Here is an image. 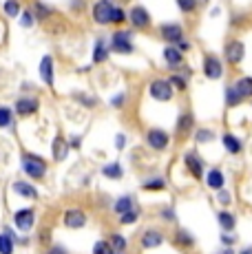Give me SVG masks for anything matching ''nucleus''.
Here are the masks:
<instances>
[{
	"label": "nucleus",
	"mask_w": 252,
	"mask_h": 254,
	"mask_svg": "<svg viewBox=\"0 0 252 254\" xmlns=\"http://www.w3.org/2000/svg\"><path fill=\"white\" fill-rule=\"evenodd\" d=\"M175 47H177V49H179V51H182V53H184V51H188V49H190V42H188V40H184V38H182V40H179V42H177V45H175Z\"/></svg>",
	"instance_id": "obj_45"
},
{
	"label": "nucleus",
	"mask_w": 252,
	"mask_h": 254,
	"mask_svg": "<svg viewBox=\"0 0 252 254\" xmlns=\"http://www.w3.org/2000/svg\"><path fill=\"white\" fill-rule=\"evenodd\" d=\"M113 0H95L93 7H91V18H93L95 24L100 27H106L111 24V13H113Z\"/></svg>",
	"instance_id": "obj_5"
},
{
	"label": "nucleus",
	"mask_w": 252,
	"mask_h": 254,
	"mask_svg": "<svg viewBox=\"0 0 252 254\" xmlns=\"http://www.w3.org/2000/svg\"><path fill=\"white\" fill-rule=\"evenodd\" d=\"M11 190H13L16 194H20V197H25V199H38L36 186L29 184V182H13Z\"/></svg>",
	"instance_id": "obj_17"
},
{
	"label": "nucleus",
	"mask_w": 252,
	"mask_h": 254,
	"mask_svg": "<svg viewBox=\"0 0 252 254\" xmlns=\"http://www.w3.org/2000/svg\"><path fill=\"white\" fill-rule=\"evenodd\" d=\"M241 100H244V97L237 93L235 86H228V89H226V106H228V109H232V106L241 104Z\"/></svg>",
	"instance_id": "obj_30"
},
{
	"label": "nucleus",
	"mask_w": 252,
	"mask_h": 254,
	"mask_svg": "<svg viewBox=\"0 0 252 254\" xmlns=\"http://www.w3.org/2000/svg\"><path fill=\"white\" fill-rule=\"evenodd\" d=\"M115 146H118V148L122 150L124 146H126V135H122V133H120V135H118V139H115Z\"/></svg>",
	"instance_id": "obj_46"
},
{
	"label": "nucleus",
	"mask_w": 252,
	"mask_h": 254,
	"mask_svg": "<svg viewBox=\"0 0 252 254\" xmlns=\"http://www.w3.org/2000/svg\"><path fill=\"white\" fill-rule=\"evenodd\" d=\"M126 20H128V11H124L122 7H118V4H115L113 13H111V24H124Z\"/></svg>",
	"instance_id": "obj_33"
},
{
	"label": "nucleus",
	"mask_w": 252,
	"mask_h": 254,
	"mask_svg": "<svg viewBox=\"0 0 252 254\" xmlns=\"http://www.w3.org/2000/svg\"><path fill=\"white\" fill-rule=\"evenodd\" d=\"M109 53H111L109 45H106L102 38H98V40H95V47H93V62H95V64L106 62V60H109Z\"/></svg>",
	"instance_id": "obj_19"
},
{
	"label": "nucleus",
	"mask_w": 252,
	"mask_h": 254,
	"mask_svg": "<svg viewBox=\"0 0 252 254\" xmlns=\"http://www.w3.org/2000/svg\"><path fill=\"white\" fill-rule=\"evenodd\" d=\"M221 254H232V250H226V252H221Z\"/></svg>",
	"instance_id": "obj_54"
},
{
	"label": "nucleus",
	"mask_w": 252,
	"mask_h": 254,
	"mask_svg": "<svg viewBox=\"0 0 252 254\" xmlns=\"http://www.w3.org/2000/svg\"><path fill=\"white\" fill-rule=\"evenodd\" d=\"M221 141H224V146H226L228 153H232V155H239L241 148H244L241 139L237 137V135H232V133H224V135H221Z\"/></svg>",
	"instance_id": "obj_20"
},
{
	"label": "nucleus",
	"mask_w": 252,
	"mask_h": 254,
	"mask_svg": "<svg viewBox=\"0 0 252 254\" xmlns=\"http://www.w3.org/2000/svg\"><path fill=\"white\" fill-rule=\"evenodd\" d=\"M148 95L153 97L155 102H171L173 95H175V89L171 86V82L164 80V77H155L148 86Z\"/></svg>",
	"instance_id": "obj_3"
},
{
	"label": "nucleus",
	"mask_w": 252,
	"mask_h": 254,
	"mask_svg": "<svg viewBox=\"0 0 252 254\" xmlns=\"http://www.w3.org/2000/svg\"><path fill=\"white\" fill-rule=\"evenodd\" d=\"M137 217H139V212L133 208V210H128V212L120 214V223H122V226H130V223L137 221Z\"/></svg>",
	"instance_id": "obj_39"
},
{
	"label": "nucleus",
	"mask_w": 252,
	"mask_h": 254,
	"mask_svg": "<svg viewBox=\"0 0 252 254\" xmlns=\"http://www.w3.org/2000/svg\"><path fill=\"white\" fill-rule=\"evenodd\" d=\"M82 7V0H73V9H80Z\"/></svg>",
	"instance_id": "obj_52"
},
{
	"label": "nucleus",
	"mask_w": 252,
	"mask_h": 254,
	"mask_svg": "<svg viewBox=\"0 0 252 254\" xmlns=\"http://www.w3.org/2000/svg\"><path fill=\"white\" fill-rule=\"evenodd\" d=\"M102 175H104L106 179H122L124 170H122V166L120 164H109V166L102 168Z\"/></svg>",
	"instance_id": "obj_26"
},
{
	"label": "nucleus",
	"mask_w": 252,
	"mask_h": 254,
	"mask_svg": "<svg viewBox=\"0 0 252 254\" xmlns=\"http://www.w3.org/2000/svg\"><path fill=\"white\" fill-rule=\"evenodd\" d=\"M31 11H33V16H36V22H45L53 16V7L47 2H42V0H36V2H33Z\"/></svg>",
	"instance_id": "obj_16"
},
{
	"label": "nucleus",
	"mask_w": 252,
	"mask_h": 254,
	"mask_svg": "<svg viewBox=\"0 0 252 254\" xmlns=\"http://www.w3.org/2000/svg\"><path fill=\"white\" fill-rule=\"evenodd\" d=\"M168 82H171V86L175 91H186L188 89V80L184 75H179V73H173V75L168 77Z\"/></svg>",
	"instance_id": "obj_34"
},
{
	"label": "nucleus",
	"mask_w": 252,
	"mask_h": 254,
	"mask_svg": "<svg viewBox=\"0 0 252 254\" xmlns=\"http://www.w3.org/2000/svg\"><path fill=\"white\" fill-rule=\"evenodd\" d=\"M128 20L135 29H148L153 22V18H151V13H148L146 7L135 4V7H130V11H128Z\"/></svg>",
	"instance_id": "obj_8"
},
{
	"label": "nucleus",
	"mask_w": 252,
	"mask_h": 254,
	"mask_svg": "<svg viewBox=\"0 0 252 254\" xmlns=\"http://www.w3.org/2000/svg\"><path fill=\"white\" fill-rule=\"evenodd\" d=\"M66 155H69V141H64V137L58 135V137L53 139V159H56V162H62Z\"/></svg>",
	"instance_id": "obj_22"
},
{
	"label": "nucleus",
	"mask_w": 252,
	"mask_h": 254,
	"mask_svg": "<svg viewBox=\"0 0 252 254\" xmlns=\"http://www.w3.org/2000/svg\"><path fill=\"white\" fill-rule=\"evenodd\" d=\"M190 126H192V115H190V113H182V115H179V120H177V130H184V133H186Z\"/></svg>",
	"instance_id": "obj_38"
},
{
	"label": "nucleus",
	"mask_w": 252,
	"mask_h": 254,
	"mask_svg": "<svg viewBox=\"0 0 252 254\" xmlns=\"http://www.w3.org/2000/svg\"><path fill=\"white\" fill-rule=\"evenodd\" d=\"M241 254H252V248H246V250L241 252Z\"/></svg>",
	"instance_id": "obj_53"
},
{
	"label": "nucleus",
	"mask_w": 252,
	"mask_h": 254,
	"mask_svg": "<svg viewBox=\"0 0 252 254\" xmlns=\"http://www.w3.org/2000/svg\"><path fill=\"white\" fill-rule=\"evenodd\" d=\"M175 243H177V246H182V248H192L195 239H192L186 230H177V234H175Z\"/></svg>",
	"instance_id": "obj_35"
},
{
	"label": "nucleus",
	"mask_w": 252,
	"mask_h": 254,
	"mask_svg": "<svg viewBox=\"0 0 252 254\" xmlns=\"http://www.w3.org/2000/svg\"><path fill=\"white\" fill-rule=\"evenodd\" d=\"M113 254H124V252H113Z\"/></svg>",
	"instance_id": "obj_56"
},
{
	"label": "nucleus",
	"mask_w": 252,
	"mask_h": 254,
	"mask_svg": "<svg viewBox=\"0 0 252 254\" xmlns=\"http://www.w3.org/2000/svg\"><path fill=\"white\" fill-rule=\"evenodd\" d=\"M217 221H219V226L224 228L226 232H232L235 230V226H237V219L232 217L230 212H226V210H221V212L217 214Z\"/></svg>",
	"instance_id": "obj_25"
},
{
	"label": "nucleus",
	"mask_w": 252,
	"mask_h": 254,
	"mask_svg": "<svg viewBox=\"0 0 252 254\" xmlns=\"http://www.w3.org/2000/svg\"><path fill=\"white\" fill-rule=\"evenodd\" d=\"M20 11H22L20 0H4L2 13H4L7 18H18V16H20Z\"/></svg>",
	"instance_id": "obj_24"
},
{
	"label": "nucleus",
	"mask_w": 252,
	"mask_h": 254,
	"mask_svg": "<svg viewBox=\"0 0 252 254\" xmlns=\"http://www.w3.org/2000/svg\"><path fill=\"white\" fill-rule=\"evenodd\" d=\"M13 124V111L9 106H0V128H9Z\"/></svg>",
	"instance_id": "obj_31"
},
{
	"label": "nucleus",
	"mask_w": 252,
	"mask_h": 254,
	"mask_svg": "<svg viewBox=\"0 0 252 254\" xmlns=\"http://www.w3.org/2000/svg\"><path fill=\"white\" fill-rule=\"evenodd\" d=\"M47 254H69V252H66L62 246H58V243H56V246H51L49 250H47Z\"/></svg>",
	"instance_id": "obj_44"
},
{
	"label": "nucleus",
	"mask_w": 252,
	"mask_h": 254,
	"mask_svg": "<svg viewBox=\"0 0 252 254\" xmlns=\"http://www.w3.org/2000/svg\"><path fill=\"white\" fill-rule=\"evenodd\" d=\"M93 254H113V248L109 241H98L93 246Z\"/></svg>",
	"instance_id": "obj_42"
},
{
	"label": "nucleus",
	"mask_w": 252,
	"mask_h": 254,
	"mask_svg": "<svg viewBox=\"0 0 252 254\" xmlns=\"http://www.w3.org/2000/svg\"><path fill=\"white\" fill-rule=\"evenodd\" d=\"M33 223H36V212H33V208H22V210L13 212V226L20 232L33 230Z\"/></svg>",
	"instance_id": "obj_9"
},
{
	"label": "nucleus",
	"mask_w": 252,
	"mask_h": 254,
	"mask_svg": "<svg viewBox=\"0 0 252 254\" xmlns=\"http://www.w3.org/2000/svg\"><path fill=\"white\" fill-rule=\"evenodd\" d=\"M120 2H128V0H120Z\"/></svg>",
	"instance_id": "obj_55"
},
{
	"label": "nucleus",
	"mask_w": 252,
	"mask_h": 254,
	"mask_svg": "<svg viewBox=\"0 0 252 254\" xmlns=\"http://www.w3.org/2000/svg\"><path fill=\"white\" fill-rule=\"evenodd\" d=\"M38 109H40V100L33 95H20L16 100V115H20V117L36 115Z\"/></svg>",
	"instance_id": "obj_7"
},
{
	"label": "nucleus",
	"mask_w": 252,
	"mask_h": 254,
	"mask_svg": "<svg viewBox=\"0 0 252 254\" xmlns=\"http://www.w3.org/2000/svg\"><path fill=\"white\" fill-rule=\"evenodd\" d=\"M224 243H226V246H232V243H235V239L228 237V234H226V237H224Z\"/></svg>",
	"instance_id": "obj_51"
},
{
	"label": "nucleus",
	"mask_w": 252,
	"mask_h": 254,
	"mask_svg": "<svg viewBox=\"0 0 252 254\" xmlns=\"http://www.w3.org/2000/svg\"><path fill=\"white\" fill-rule=\"evenodd\" d=\"M201 71L208 80H221L224 77V60L215 53H206L201 62Z\"/></svg>",
	"instance_id": "obj_4"
},
{
	"label": "nucleus",
	"mask_w": 252,
	"mask_h": 254,
	"mask_svg": "<svg viewBox=\"0 0 252 254\" xmlns=\"http://www.w3.org/2000/svg\"><path fill=\"white\" fill-rule=\"evenodd\" d=\"M20 164H22L25 175H27V177H31V179H42L47 175V162L42 157H38V155H33V153H25V155H22Z\"/></svg>",
	"instance_id": "obj_1"
},
{
	"label": "nucleus",
	"mask_w": 252,
	"mask_h": 254,
	"mask_svg": "<svg viewBox=\"0 0 252 254\" xmlns=\"http://www.w3.org/2000/svg\"><path fill=\"white\" fill-rule=\"evenodd\" d=\"M80 144H82V139L73 137V139H71V144H69V148H80Z\"/></svg>",
	"instance_id": "obj_49"
},
{
	"label": "nucleus",
	"mask_w": 252,
	"mask_h": 254,
	"mask_svg": "<svg viewBox=\"0 0 252 254\" xmlns=\"http://www.w3.org/2000/svg\"><path fill=\"white\" fill-rule=\"evenodd\" d=\"M18 22H20L22 29H31L33 24H36V16H33L31 9H22L20 16H18Z\"/></svg>",
	"instance_id": "obj_28"
},
{
	"label": "nucleus",
	"mask_w": 252,
	"mask_h": 254,
	"mask_svg": "<svg viewBox=\"0 0 252 254\" xmlns=\"http://www.w3.org/2000/svg\"><path fill=\"white\" fill-rule=\"evenodd\" d=\"M219 199H221V203H228V201H230V197H228L224 190H219Z\"/></svg>",
	"instance_id": "obj_50"
},
{
	"label": "nucleus",
	"mask_w": 252,
	"mask_h": 254,
	"mask_svg": "<svg viewBox=\"0 0 252 254\" xmlns=\"http://www.w3.org/2000/svg\"><path fill=\"white\" fill-rule=\"evenodd\" d=\"M146 144L151 146L153 150H164L168 144H171V137H168L166 130L162 128H151L146 133Z\"/></svg>",
	"instance_id": "obj_12"
},
{
	"label": "nucleus",
	"mask_w": 252,
	"mask_h": 254,
	"mask_svg": "<svg viewBox=\"0 0 252 254\" xmlns=\"http://www.w3.org/2000/svg\"><path fill=\"white\" fill-rule=\"evenodd\" d=\"M184 164H186V168H188V173L192 175L195 179H201V175H203V162L199 157H197L195 153H186V157H184Z\"/></svg>",
	"instance_id": "obj_15"
},
{
	"label": "nucleus",
	"mask_w": 252,
	"mask_h": 254,
	"mask_svg": "<svg viewBox=\"0 0 252 254\" xmlns=\"http://www.w3.org/2000/svg\"><path fill=\"white\" fill-rule=\"evenodd\" d=\"M111 248H113V252H124L126 250V239L122 237V234H113V237L109 239Z\"/></svg>",
	"instance_id": "obj_36"
},
{
	"label": "nucleus",
	"mask_w": 252,
	"mask_h": 254,
	"mask_svg": "<svg viewBox=\"0 0 252 254\" xmlns=\"http://www.w3.org/2000/svg\"><path fill=\"white\" fill-rule=\"evenodd\" d=\"M164 186H166V182H164L162 177H153V179H148V182H144L142 184V188L144 190H164Z\"/></svg>",
	"instance_id": "obj_37"
},
{
	"label": "nucleus",
	"mask_w": 252,
	"mask_h": 254,
	"mask_svg": "<svg viewBox=\"0 0 252 254\" xmlns=\"http://www.w3.org/2000/svg\"><path fill=\"white\" fill-rule=\"evenodd\" d=\"M175 2L182 13H195L199 7V0H175Z\"/></svg>",
	"instance_id": "obj_32"
},
{
	"label": "nucleus",
	"mask_w": 252,
	"mask_h": 254,
	"mask_svg": "<svg viewBox=\"0 0 252 254\" xmlns=\"http://www.w3.org/2000/svg\"><path fill=\"white\" fill-rule=\"evenodd\" d=\"M162 243H164L162 232H157V230L144 232V237H142V248H146V250H153V248H159Z\"/></svg>",
	"instance_id": "obj_18"
},
{
	"label": "nucleus",
	"mask_w": 252,
	"mask_h": 254,
	"mask_svg": "<svg viewBox=\"0 0 252 254\" xmlns=\"http://www.w3.org/2000/svg\"><path fill=\"white\" fill-rule=\"evenodd\" d=\"M64 226L71 228V230H80V228L86 226V214L80 208H69L64 212Z\"/></svg>",
	"instance_id": "obj_13"
},
{
	"label": "nucleus",
	"mask_w": 252,
	"mask_h": 254,
	"mask_svg": "<svg viewBox=\"0 0 252 254\" xmlns=\"http://www.w3.org/2000/svg\"><path fill=\"white\" fill-rule=\"evenodd\" d=\"M162 217L164 219H171V221H173V219H175V212H173L171 208H166V210H162Z\"/></svg>",
	"instance_id": "obj_47"
},
{
	"label": "nucleus",
	"mask_w": 252,
	"mask_h": 254,
	"mask_svg": "<svg viewBox=\"0 0 252 254\" xmlns=\"http://www.w3.org/2000/svg\"><path fill=\"white\" fill-rule=\"evenodd\" d=\"M164 60H166V66L173 71H177L182 66V60H184V53L179 51L175 45H166L164 47Z\"/></svg>",
	"instance_id": "obj_14"
},
{
	"label": "nucleus",
	"mask_w": 252,
	"mask_h": 254,
	"mask_svg": "<svg viewBox=\"0 0 252 254\" xmlns=\"http://www.w3.org/2000/svg\"><path fill=\"white\" fill-rule=\"evenodd\" d=\"M159 36H162V40L166 42V45H177L184 38V29H182V24H177V22H164L162 27H159Z\"/></svg>",
	"instance_id": "obj_10"
},
{
	"label": "nucleus",
	"mask_w": 252,
	"mask_h": 254,
	"mask_svg": "<svg viewBox=\"0 0 252 254\" xmlns=\"http://www.w3.org/2000/svg\"><path fill=\"white\" fill-rule=\"evenodd\" d=\"M4 234H9V237H11V239H13V243H18V241H20V239H18V234H16V232H13V230H11V228H4Z\"/></svg>",
	"instance_id": "obj_48"
},
{
	"label": "nucleus",
	"mask_w": 252,
	"mask_h": 254,
	"mask_svg": "<svg viewBox=\"0 0 252 254\" xmlns=\"http://www.w3.org/2000/svg\"><path fill=\"white\" fill-rule=\"evenodd\" d=\"M206 182H208V186H210L212 190H221L224 188V173H221L219 168H212L210 173H208Z\"/></svg>",
	"instance_id": "obj_23"
},
{
	"label": "nucleus",
	"mask_w": 252,
	"mask_h": 254,
	"mask_svg": "<svg viewBox=\"0 0 252 254\" xmlns=\"http://www.w3.org/2000/svg\"><path fill=\"white\" fill-rule=\"evenodd\" d=\"M40 77L47 86L56 84V60H53V56H49V53L42 56V60H40Z\"/></svg>",
	"instance_id": "obj_11"
},
{
	"label": "nucleus",
	"mask_w": 252,
	"mask_h": 254,
	"mask_svg": "<svg viewBox=\"0 0 252 254\" xmlns=\"http://www.w3.org/2000/svg\"><path fill=\"white\" fill-rule=\"evenodd\" d=\"M232 86H235L237 93H239L244 100H250V97H252V77H250V75L239 77V80H237Z\"/></svg>",
	"instance_id": "obj_21"
},
{
	"label": "nucleus",
	"mask_w": 252,
	"mask_h": 254,
	"mask_svg": "<svg viewBox=\"0 0 252 254\" xmlns=\"http://www.w3.org/2000/svg\"><path fill=\"white\" fill-rule=\"evenodd\" d=\"M124 104H126V95H124V93H118L115 97H111V106H113V109H122Z\"/></svg>",
	"instance_id": "obj_43"
},
{
	"label": "nucleus",
	"mask_w": 252,
	"mask_h": 254,
	"mask_svg": "<svg viewBox=\"0 0 252 254\" xmlns=\"http://www.w3.org/2000/svg\"><path fill=\"white\" fill-rule=\"evenodd\" d=\"M224 58L230 66L241 64L246 58V45L241 40H228L226 47H224Z\"/></svg>",
	"instance_id": "obj_6"
},
{
	"label": "nucleus",
	"mask_w": 252,
	"mask_h": 254,
	"mask_svg": "<svg viewBox=\"0 0 252 254\" xmlns=\"http://www.w3.org/2000/svg\"><path fill=\"white\" fill-rule=\"evenodd\" d=\"M16 250V243H13V239L9 237V234H0V254H13Z\"/></svg>",
	"instance_id": "obj_29"
},
{
	"label": "nucleus",
	"mask_w": 252,
	"mask_h": 254,
	"mask_svg": "<svg viewBox=\"0 0 252 254\" xmlns=\"http://www.w3.org/2000/svg\"><path fill=\"white\" fill-rule=\"evenodd\" d=\"M195 139L199 141V144H208V141L215 139V133H212V130H208V128H199L195 133Z\"/></svg>",
	"instance_id": "obj_40"
},
{
	"label": "nucleus",
	"mask_w": 252,
	"mask_h": 254,
	"mask_svg": "<svg viewBox=\"0 0 252 254\" xmlns=\"http://www.w3.org/2000/svg\"><path fill=\"white\" fill-rule=\"evenodd\" d=\"M128 210H133V199H130L128 194H126V197H120L113 206L115 214H124V212H128Z\"/></svg>",
	"instance_id": "obj_27"
},
{
	"label": "nucleus",
	"mask_w": 252,
	"mask_h": 254,
	"mask_svg": "<svg viewBox=\"0 0 252 254\" xmlns=\"http://www.w3.org/2000/svg\"><path fill=\"white\" fill-rule=\"evenodd\" d=\"M109 49L113 53H120V56H128V53L135 51V45H133V38H130V31H115L111 36V42H109Z\"/></svg>",
	"instance_id": "obj_2"
},
{
	"label": "nucleus",
	"mask_w": 252,
	"mask_h": 254,
	"mask_svg": "<svg viewBox=\"0 0 252 254\" xmlns=\"http://www.w3.org/2000/svg\"><path fill=\"white\" fill-rule=\"evenodd\" d=\"M75 100L80 102L82 106H86V109H93L95 104H98V102H95V97H91V95H84V93H75Z\"/></svg>",
	"instance_id": "obj_41"
}]
</instances>
